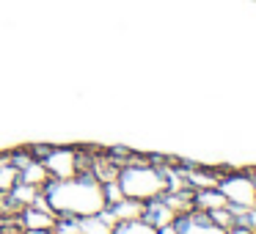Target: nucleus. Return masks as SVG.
Listing matches in <instances>:
<instances>
[{
  "instance_id": "obj_14",
  "label": "nucleus",
  "mask_w": 256,
  "mask_h": 234,
  "mask_svg": "<svg viewBox=\"0 0 256 234\" xmlns=\"http://www.w3.org/2000/svg\"><path fill=\"white\" fill-rule=\"evenodd\" d=\"M226 234H256V232H254L250 226H245V223H240V220H237V223H234V226L228 228Z\"/></svg>"
},
{
  "instance_id": "obj_13",
  "label": "nucleus",
  "mask_w": 256,
  "mask_h": 234,
  "mask_svg": "<svg viewBox=\"0 0 256 234\" xmlns=\"http://www.w3.org/2000/svg\"><path fill=\"white\" fill-rule=\"evenodd\" d=\"M12 198L17 201L20 206H30L36 201V188H30V184H17V188L12 190Z\"/></svg>"
},
{
  "instance_id": "obj_8",
  "label": "nucleus",
  "mask_w": 256,
  "mask_h": 234,
  "mask_svg": "<svg viewBox=\"0 0 256 234\" xmlns=\"http://www.w3.org/2000/svg\"><path fill=\"white\" fill-rule=\"evenodd\" d=\"M78 226H80V234H113L116 220H113V218L108 215V210H105V212H100V215L80 218Z\"/></svg>"
},
{
  "instance_id": "obj_6",
  "label": "nucleus",
  "mask_w": 256,
  "mask_h": 234,
  "mask_svg": "<svg viewBox=\"0 0 256 234\" xmlns=\"http://www.w3.org/2000/svg\"><path fill=\"white\" fill-rule=\"evenodd\" d=\"M144 218L152 223V226H157V228L176 223V212H174L171 206L166 204V198H154V201H149V204H146V210H144Z\"/></svg>"
},
{
  "instance_id": "obj_10",
  "label": "nucleus",
  "mask_w": 256,
  "mask_h": 234,
  "mask_svg": "<svg viewBox=\"0 0 256 234\" xmlns=\"http://www.w3.org/2000/svg\"><path fill=\"white\" fill-rule=\"evenodd\" d=\"M20 179H22L25 184H30V188H47V182H50V171H47L44 162H34L30 160L25 168H20Z\"/></svg>"
},
{
  "instance_id": "obj_5",
  "label": "nucleus",
  "mask_w": 256,
  "mask_h": 234,
  "mask_svg": "<svg viewBox=\"0 0 256 234\" xmlns=\"http://www.w3.org/2000/svg\"><path fill=\"white\" fill-rule=\"evenodd\" d=\"M176 232L179 234H226V228L218 226L210 215L193 210L190 215L176 218Z\"/></svg>"
},
{
  "instance_id": "obj_7",
  "label": "nucleus",
  "mask_w": 256,
  "mask_h": 234,
  "mask_svg": "<svg viewBox=\"0 0 256 234\" xmlns=\"http://www.w3.org/2000/svg\"><path fill=\"white\" fill-rule=\"evenodd\" d=\"M58 223L56 212L50 210H36V206H25L22 212V226L28 228V232H36V228H44V232H52Z\"/></svg>"
},
{
  "instance_id": "obj_2",
  "label": "nucleus",
  "mask_w": 256,
  "mask_h": 234,
  "mask_svg": "<svg viewBox=\"0 0 256 234\" xmlns=\"http://www.w3.org/2000/svg\"><path fill=\"white\" fill-rule=\"evenodd\" d=\"M116 184L124 198L149 204L168 193V174L149 162H130L116 174Z\"/></svg>"
},
{
  "instance_id": "obj_15",
  "label": "nucleus",
  "mask_w": 256,
  "mask_h": 234,
  "mask_svg": "<svg viewBox=\"0 0 256 234\" xmlns=\"http://www.w3.org/2000/svg\"><path fill=\"white\" fill-rule=\"evenodd\" d=\"M160 234H179V232H176V223H171V226H162Z\"/></svg>"
},
{
  "instance_id": "obj_11",
  "label": "nucleus",
  "mask_w": 256,
  "mask_h": 234,
  "mask_svg": "<svg viewBox=\"0 0 256 234\" xmlns=\"http://www.w3.org/2000/svg\"><path fill=\"white\" fill-rule=\"evenodd\" d=\"M113 234H160V228L152 226L146 218H132V220H118L113 226Z\"/></svg>"
},
{
  "instance_id": "obj_9",
  "label": "nucleus",
  "mask_w": 256,
  "mask_h": 234,
  "mask_svg": "<svg viewBox=\"0 0 256 234\" xmlns=\"http://www.w3.org/2000/svg\"><path fill=\"white\" fill-rule=\"evenodd\" d=\"M144 210L146 204H140V201H132V198H122L116 201V204H110V212L108 215L113 218V220H132V218H144Z\"/></svg>"
},
{
  "instance_id": "obj_3",
  "label": "nucleus",
  "mask_w": 256,
  "mask_h": 234,
  "mask_svg": "<svg viewBox=\"0 0 256 234\" xmlns=\"http://www.w3.org/2000/svg\"><path fill=\"white\" fill-rule=\"evenodd\" d=\"M218 190L223 193L228 206H234L237 212H245L250 206H256V179L248 174H232V176H223Z\"/></svg>"
},
{
  "instance_id": "obj_1",
  "label": "nucleus",
  "mask_w": 256,
  "mask_h": 234,
  "mask_svg": "<svg viewBox=\"0 0 256 234\" xmlns=\"http://www.w3.org/2000/svg\"><path fill=\"white\" fill-rule=\"evenodd\" d=\"M44 204L58 218H88L108 210V193L105 182L96 176H69V179H52L44 188Z\"/></svg>"
},
{
  "instance_id": "obj_4",
  "label": "nucleus",
  "mask_w": 256,
  "mask_h": 234,
  "mask_svg": "<svg viewBox=\"0 0 256 234\" xmlns=\"http://www.w3.org/2000/svg\"><path fill=\"white\" fill-rule=\"evenodd\" d=\"M78 152H72V149H56V152H50L47 154V160H44V166H47V171H50V176L52 179H69V176H74L78 174Z\"/></svg>"
},
{
  "instance_id": "obj_16",
  "label": "nucleus",
  "mask_w": 256,
  "mask_h": 234,
  "mask_svg": "<svg viewBox=\"0 0 256 234\" xmlns=\"http://www.w3.org/2000/svg\"><path fill=\"white\" fill-rule=\"evenodd\" d=\"M25 234H50V232H44V228H36V232H25Z\"/></svg>"
},
{
  "instance_id": "obj_12",
  "label": "nucleus",
  "mask_w": 256,
  "mask_h": 234,
  "mask_svg": "<svg viewBox=\"0 0 256 234\" xmlns=\"http://www.w3.org/2000/svg\"><path fill=\"white\" fill-rule=\"evenodd\" d=\"M20 184V168L14 162H0V193H12Z\"/></svg>"
}]
</instances>
